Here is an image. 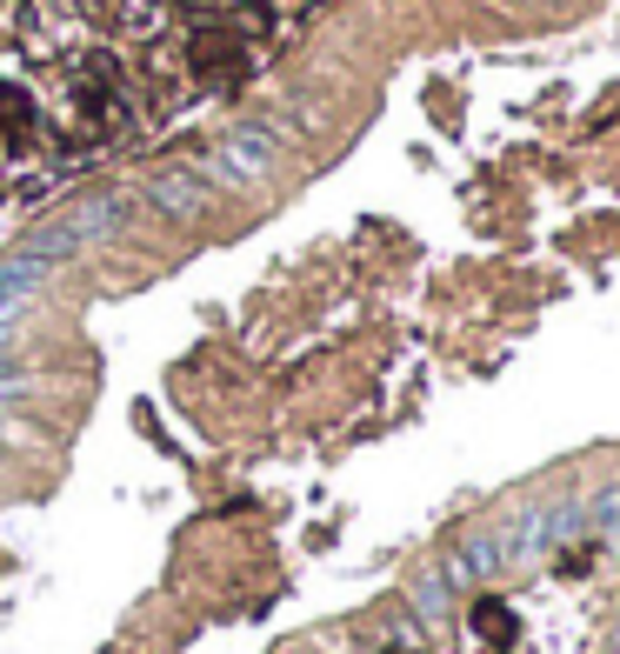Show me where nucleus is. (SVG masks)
Returning <instances> with one entry per match:
<instances>
[{"label": "nucleus", "instance_id": "f257e3e1", "mask_svg": "<svg viewBox=\"0 0 620 654\" xmlns=\"http://www.w3.org/2000/svg\"><path fill=\"white\" fill-rule=\"evenodd\" d=\"M188 74L201 80V88H234V80H247V47L240 34H194L188 41Z\"/></svg>", "mask_w": 620, "mask_h": 654}, {"label": "nucleus", "instance_id": "f03ea898", "mask_svg": "<svg viewBox=\"0 0 620 654\" xmlns=\"http://www.w3.org/2000/svg\"><path fill=\"white\" fill-rule=\"evenodd\" d=\"M27 121H34L27 94H21V88H8V80H0V127H8V134H21Z\"/></svg>", "mask_w": 620, "mask_h": 654}]
</instances>
